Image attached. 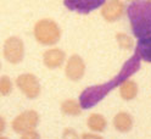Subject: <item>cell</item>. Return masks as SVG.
I'll list each match as a JSON object with an SVG mask.
<instances>
[{"mask_svg":"<svg viewBox=\"0 0 151 139\" xmlns=\"http://www.w3.org/2000/svg\"><path fill=\"white\" fill-rule=\"evenodd\" d=\"M139 67H140V58L135 53L133 56L123 65V67L121 68L119 73L113 79L104 83V84L89 87L83 90V93L81 94V98H79L81 109H90L95 104H98L112 89H115L117 86H121L123 82L128 81V78L133 75V73H135L139 70Z\"/></svg>","mask_w":151,"mask_h":139,"instance_id":"1","label":"cell"},{"mask_svg":"<svg viewBox=\"0 0 151 139\" xmlns=\"http://www.w3.org/2000/svg\"><path fill=\"white\" fill-rule=\"evenodd\" d=\"M127 12L134 35L143 38L151 34V1H133Z\"/></svg>","mask_w":151,"mask_h":139,"instance_id":"2","label":"cell"},{"mask_svg":"<svg viewBox=\"0 0 151 139\" xmlns=\"http://www.w3.org/2000/svg\"><path fill=\"white\" fill-rule=\"evenodd\" d=\"M34 37L43 45H54L59 42L61 30L59 24L50 18H43L34 26Z\"/></svg>","mask_w":151,"mask_h":139,"instance_id":"3","label":"cell"},{"mask_svg":"<svg viewBox=\"0 0 151 139\" xmlns=\"http://www.w3.org/2000/svg\"><path fill=\"white\" fill-rule=\"evenodd\" d=\"M24 56V45L21 38L10 37L4 43V58L10 63H18L23 60Z\"/></svg>","mask_w":151,"mask_h":139,"instance_id":"4","label":"cell"},{"mask_svg":"<svg viewBox=\"0 0 151 139\" xmlns=\"http://www.w3.org/2000/svg\"><path fill=\"white\" fill-rule=\"evenodd\" d=\"M39 123V115L34 110H27L15 117L11 126L17 133H24L28 131H34L37 125Z\"/></svg>","mask_w":151,"mask_h":139,"instance_id":"5","label":"cell"},{"mask_svg":"<svg viewBox=\"0 0 151 139\" xmlns=\"http://www.w3.org/2000/svg\"><path fill=\"white\" fill-rule=\"evenodd\" d=\"M16 84L23 94L29 99H34L40 94V83L32 73L20 75L16 79Z\"/></svg>","mask_w":151,"mask_h":139,"instance_id":"6","label":"cell"},{"mask_svg":"<svg viewBox=\"0 0 151 139\" xmlns=\"http://www.w3.org/2000/svg\"><path fill=\"white\" fill-rule=\"evenodd\" d=\"M86 72V63L79 55H72L66 65V76L71 81H78Z\"/></svg>","mask_w":151,"mask_h":139,"instance_id":"7","label":"cell"},{"mask_svg":"<svg viewBox=\"0 0 151 139\" xmlns=\"http://www.w3.org/2000/svg\"><path fill=\"white\" fill-rule=\"evenodd\" d=\"M104 0H68L65 1V5L67 9L79 14H89L90 11L95 10L99 6L104 5Z\"/></svg>","mask_w":151,"mask_h":139,"instance_id":"8","label":"cell"},{"mask_svg":"<svg viewBox=\"0 0 151 139\" xmlns=\"http://www.w3.org/2000/svg\"><path fill=\"white\" fill-rule=\"evenodd\" d=\"M123 12H124L123 3L115 1V0H113V1L105 3L102 6V10H101L102 17L109 22H113V21L118 20V18L123 15Z\"/></svg>","mask_w":151,"mask_h":139,"instance_id":"9","label":"cell"},{"mask_svg":"<svg viewBox=\"0 0 151 139\" xmlns=\"http://www.w3.org/2000/svg\"><path fill=\"white\" fill-rule=\"evenodd\" d=\"M43 61L48 68H58L65 61V53L59 48L49 49L44 53Z\"/></svg>","mask_w":151,"mask_h":139,"instance_id":"10","label":"cell"},{"mask_svg":"<svg viewBox=\"0 0 151 139\" xmlns=\"http://www.w3.org/2000/svg\"><path fill=\"white\" fill-rule=\"evenodd\" d=\"M135 53L139 55L140 60L143 59L146 62H151V34L139 39Z\"/></svg>","mask_w":151,"mask_h":139,"instance_id":"11","label":"cell"},{"mask_svg":"<svg viewBox=\"0 0 151 139\" xmlns=\"http://www.w3.org/2000/svg\"><path fill=\"white\" fill-rule=\"evenodd\" d=\"M113 126L119 132H128L133 127V118L128 112H118L113 117Z\"/></svg>","mask_w":151,"mask_h":139,"instance_id":"12","label":"cell"},{"mask_svg":"<svg viewBox=\"0 0 151 139\" xmlns=\"http://www.w3.org/2000/svg\"><path fill=\"white\" fill-rule=\"evenodd\" d=\"M119 94L124 100L134 99L138 94V86L134 81H126L119 87Z\"/></svg>","mask_w":151,"mask_h":139,"instance_id":"13","label":"cell"},{"mask_svg":"<svg viewBox=\"0 0 151 139\" xmlns=\"http://www.w3.org/2000/svg\"><path fill=\"white\" fill-rule=\"evenodd\" d=\"M88 127L91 129V131H95V132H102L104 129L106 128V120L102 115L100 114H93L89 116L88 121H87Z\"/></svg>","mask_w":151,"mask_h":139,"instance_id":"14","label":"cell"},{"mask_svg":"<svg viewBox=\"0 0 151 139\" xmlns=\"http://www.w3.org/2000/svg\"><path fill=\"white\" fill-rule=\"evenodd\" d=\"M61 111L65 115H79L81 114V105L78 101L73 99H67L61 104Z\"/></svg>","mask_w":151,"mask_h":139,"instance_id":"15","label":"cell"},{"mask_svg":"<svg viewBox=\"0 0 151 139\" xmlns=\"http://www.w3.org/2000/svg\"><path fill=\"white\" fill-rule=\"evenodd\" d=\"M12 90V82L9 76H1L0 77V94L1 95H9Z\"/></svg>","mask_w":151,"mask_h":139,"instance_id":"16","label":"cell"},{"mask_svg":"<svg viewBox=\"0 0 151 139\" xmlns=\"http://www.w3.org/2000/svg\"><path fill=\"white\" fill-rule=\"evenodd\" d=\"M116 39H117L118 44L124 49H130L132 46H133V39H132L129 35L124 34V33H117L116 34Z\"/></svg>","mask_w":151,"mask_h":139,"instance_id":"17","label":"cell"},{"mask_svg":"<svg viewBox=\"0 0 151 139\" xmlns=\"http://www.w3.org/2000/svg\"><path fill=\"white\" fill-rule=\"evenodd\" d=\"M62 139H79V137L73 128H65L62 133Z\"/></svg>","mask_w":151,"mask_h":139,"instance_id":"18","label":"cell"},{"mask_svg":"<svg viewBox=\"0 0 151 139\" xmlns=\"http://www.w3.org/2000/svg\"><path fill=\"white\" fill-rule=\"evenodd\" d=\"M21 139H40V137L37 131H28V132L22 133Z\"/></svg>","mask_w":151,"mask_h":139,"instance_id":"19","label":"cell"},{"mask_svg":"<svg viewBox=\"0 0 151 139\" xmlns=\"http://www.w3.org/2000/svg\"><path fill=\"white\" fill-rule=\"evenodd\" d=\"M82 139H102L101 135L98 134H91V133H84L82 135Z\"/></svg>","mask_w":151,"mask_h":139,"instance_id":"20","label":"cell"},{"mask_svg":"<svg viewBox=\"0 0 151 139\" xmlns=\"http://www.w3.org/2000/svg\"><path fill=\"white\" fill-rule=\"evenodd\" d=\"M5 127H6V122H5V118L3 116H0V133H3L5 131Z\"/></svg>","mask_w":151,"mask_h":139,"instance_id":"21","label":"cell"},{"mask_svg":"<svg viewBox=\"0 0 151 139\" xmlns=\"http://www.w3.org/2000/svg\"><path fill=\"white\" fill-rule=\"evenodd\" d=\"M0 139H9V138H6V137H1V135H0Z\"/></svg>","mask_w":151,"mask_h":139,"instance_id":"22","label":"cell"},{"mask_svg":"<svg viewBox=\"0 0 151 139\" xmlns=\"http://www.w3.org/2000/svg\"><path fill=\"white\" fill-rule=\"evenodd\" d=\"M0 68H1V63H0Z\"/></svg>","mask_w":151,"mask_h":139,"instance_id":"23","label":"cell"}]
</instances>
